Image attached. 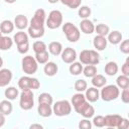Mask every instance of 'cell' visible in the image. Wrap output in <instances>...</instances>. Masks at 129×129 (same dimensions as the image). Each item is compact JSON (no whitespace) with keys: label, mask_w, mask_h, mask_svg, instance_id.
<instances>
[{"label":"cell","mask_w":129,"mask_h":129,"mask_svg":"<svg viewBox=\"0 0 129 129\" xmlns=\"http://www.w3.org/2000/svg\"><path fill=\"white\" fill-rule=\"evenodd\" d=\"M122 118L123 117L118 115V114L106 115L104 117V119H105V126L106 127H111V128H117V126L121 122Z\"/></svg>","instance_id":"8fae6325"},{"label":"cell","mask_w":129,"mask_h":129,"mask_svg":"<svg viewBox=\"0 0 129 129\" xmlns=\"http://www.w3.org/2000/svg\"><path fill=\"white\" fill-rule=\"evenodd\" d=\"M106 129H116V128H111V127H107Z\"/></svg>","instance_id":"f5cc1de1"},{"label":"cell","mask_w":129,"mask_h":129,"mask_svg":"<svg viewBox=\"0 0 129 129\" xmlns=\"http://www.w3.org/2000/svg\"><path fill=\"white\" fill-rule=\"evenodd\" d=\"M118 70H119L118 64L115 61H109L105 66V73H106V75L111 76V77L115 76L118 73Z\"/></svg>","instance_id":"83f0119b"},{"label":"cell","mask_w":129,"mask_h":129,"mask_svg":"<svg viewBox=\"0 0 129 129\" xmlns=\"http://www.w3.org/2000/svg\"><path fill=\"white\" fill-rule=\"evenodd\" d=\"M100 61V54L98 53L97 50L90 49V64L96 66Z\"/></svg>","instance_id":"ab89813d"},{"label":"cell","mask_w":129,"mask_h":129,"mask_svg":"<svg viewBox=\"0 0 129 129\" xmlns=\"http://www.w3.org/2000/svg\"><path fill=\"white\" fill-rule=\"evenodd\" d=\"M43 71H44V74L48 77H53L56 75L57 71H58V67L55 62L53 61H48L44 64V68H43Z\"/></svg>","instance_id":"ac0fdd59"},{"label":"cell","mask_w":129,"mask_h":129,"mask_svg":"<svg viewBox=\"0 0 129 129\" xmlns=\"http://www.w3.org/2000/svg\"><path fill=\"white\" fill-rule=\"evenodd\" d=\"M72 112V105L68 100H60L53 104L52 114L58 117H63L70 115Z\"/></svg>","instance_id":"3957f363"},{"label":"cell","mask_w":129,"mask_h":129,"mask_svg":"<svg viewBox=\"0 0 129 129\" xmlns=\"http://www.w3.org/2000/svg\"><path fill=\"white\" fill-rule=\"evenodd\" d=\"M61 59L66 63H73L77 58V51L72 47H66L61 52Z\"/></svg>","instance_id":"30bf717a"},{"label":"cell","mask_w":129,"mask_h":129,"mask_svg":"<svg viewBox=\"0 0 129 129\" xmlns=\"http://www.w3.org/2000/svg\"><path fill=\"white\" fill-rule=\"evenodd\" d=\"M12 80V72L9 69H1L0 70V87H6Z\"/></svg>","instance_id":"7c38bea8"},{"label":"cell","mask_w":129,"mask_h":129,"mask_svg":"<svg viewBox=\"0 0 129 129\" xmlns=\"http://www.w3.org/2000/svg\"><path fill=\"white\" fill-rule=\"evenodd\" d=\"M29 129H44L43 126L41 124H38V123H33L29 126Z\"/></svg>","instance_id":"681fc988"},{"label":"cell","mask_w":129,"mask_h":129,"mask_svg":"<svg viewBox=\"0 0 129 129\" xmlns=\"http://www.w3.org/2000/svg\"><path fill=\"white\" fill-rule=\"evenodd\" d=\"M37 113L39 116L43 117V118H47L50 117L52 114V108L49 105L46 104H38L37 106Z\"/></svg>","instance_id":"e0dca14e"},{"label":"cell","mask_w":129,"mask_h":129,"mask_svg":"<svg viewBox=\"0 0 129 129\" xmlns=\"http://www.w3.org/2000/svg\"><path fill=\"white\" fill-rule=\"evenodd\" d=\"M14 26L16 27V28H18L19 30H23V29H25L26 27H27V25H28V19H27V17L25 16V15H23V14H18L15 18H14Z\"/></svg>","instance_id":"2e32d148"},{"label":"cell","mask_w":129,"mask_h":129,"mask_svg":"<svg viewBox=\"0 0 129 129\" xmlns=\"http://www.w3.org/2000/svg\"><path fill=\"white\" fill-rule=\"evenodd\" d=\"M107 44H108V41H107V38H106V37L100 36V35H96V36L94 37L93 45H94V47H95L98 51L104 50V49L107 47Z\"/></svg>","instance_id":"9a60e30c"},{"label":"cell","mask_w":129,"mask_h":129,"mask_svg":"<svg viewBox=\"0 0 129 129\" xmlns=\"http://www.w3.org/2000/svg\"><path fill=\"white\" fill-rule=\"evenodd\" d=\"M92 126H93V124L89 119H83L78 124L79 129H92Z\"/></svg>","instance_id":"7bdbcfd3"},{"label":"cell","mask_w":129,"mask_h":129,"mask_svg":"<svg viewBox=\"0 0 129 129\" xmlns=\"http://www.w3.org/2000/svg\"><path fill=\"white\" fill-rule=\"evenodd\" d=\"M21 68L26 75H33L36 73L38 69V63L35 60L34 56L25 55L21 60Z\"/></svg>","instance_id":"8992f818"},{"label":"cell","mask_w":129,"mask_h":129,"mask_svg":"<svg viewBox=\"0 0 129 129\" xmlns=\"http://www.w3.org/2000/svg\"><path fill=\"white\" fill-rule=\"evenodd\" d=\"M46 18V14L45 11L42 8H38L37 10H35L31 20H30V24L29 27L32 28H44V23H45V19Z\"/></svg>","instance_id":"ba28073f"},{"label":"cell","mask_w":129,"mask_h":129,"mask_svg":"<svg viewBox=\"0 0 129 129\" xmlns=\"http://www.w3.org/2000/svg\"><path fill=\"white\" fill-rule=\"evenodd\" d=\"M3 66V59H2V57L0 56V70H1V67Z\"/></svg>","instance_id":"816d5d0a"},{"label":"cell","mask_w":129,"mask_h":129,"mask_svg":"<svg viewBox=\"0 0 129 129\" xmlns=\"http://www.w3.org/2000/svg\"><path fill=\"white\" fill-rule=\"evenodd\" d=\"M69 71H70L71 75H73V76H79V75H81L83 73V64L80 61H74L73 63L70 64Z\"/></svg>","instance_id":"4316f807"},{"label":"cell","mask_w":129,"mask_h":129,"mask_svg":"<svg viewBox=\"0 0 129 129\" xmlns=\"http://www.w3.org/2000/svg\"><path fill=\"white\" fill-rule=\"evenodd\" d=\"M2 36H3V35H2V32H1V31H0V38H1V37H2Z\"/></svg>","instance_id":"db71d44e"},{"label":"cell","mask_w":129,"mask_h":129,"mask_svg":"<svg viewBox=\"0 0 129 129\" xmlns=\"http://www.w3.org/2000/svg\"><path fill=\"white\" fill-rule=\"evenodd\" d=\"M60 129H64V128H60Z\"/></svg>","instance_id":"11a10c76"},{"label":"cell","mask_w":129,"mask_h":129,"mask_svg":"<svg viewBox=\"0 0 129 129\" xmlns=\"http://www.w3.org/2000/svg\"><path fill=\"white\" fill-rule=\"evenodd\" d=\"M13 41L16 43V45H19V44H22V43H25V42H28V34L24 31H21L19 30L18 32H16L13 36Z\"/></svg>","instance_id":"cb8c5ba5"},{"label":"cell","mask_w":129,"mask_h":129,"mask_svg":"<svg viewBox=\"0 0 129 129\" xmlns=\"http://www.w3.org/2000/svg\"><path fill=\"white\" fill-rule=\"evenodd\" d=\"M120 51L125 53V54H128L129 53V39H125L123 41L120 42Z\"/></svg>","instance_id":"ee69618b"},{"label":"cell","mask_w":129,"mask_h":129,"mask_svg":"<svg viewBox=\"0 0 129 129\" xmlns=\"http://www.w3.org/2000/svg\"><path fill=\"white\" fill-rule=\"evenodd\" d=\"M45 24L49 29H56L62 24V14L59 10H52L49 12Z\"/></svg>","instance_id":"52a82bcc"},{"label":"cell","mask_w":129,"mask_h":129,"mask_svg":"<svg viewBox=\"0 0 129 129\" xmlns=\"http://www.w3.org/2000/svg\"><path fill=\"white\" fill-rule=\"evenodd\" d=\"M18 87L22 91L24 90H37L40 87V83L36 78L29 76H23L18 80Z\"/></svg>","instance_id":"5b68a950"},{"label":"cell","mask_w":129,"mask_h":129,"mask_svg":"<svg viewBox=\"0 0 129 129\" xmlns=\"http://www.w3.org/2000/svg\"><path fill=\"white\" fill-rule=\"evenodd\" d=\"M98 73L96 66H92V64H88L85 68H83V74L85 77L87 78H93L94 76H96Z\"/></svg>","instance_id":"836d02e7"},{"label":"cell","mask_w":129,"mask_h":129,"mask_svg":"<svg viewBox=\"0 0 129 129\" xmlns=\"http://www.w3.org/2000/svg\"><path fill=\"white\" fill-rule=\"evenodd\" d=\"M80 29L85 34H92L95 31V25L91 20L83 19L80 23Z\"/></svg>","instance_id":"5bb4252c"},{"label":"cell","mask_w":129,"mask_h":129,"mask_svg":"<svg viewBox=\"0 0 129 129\" xmlns=\"http://www.w3.org/2000/svg\"><path fill=\"white\" fill-rule=\"evenodd\" d=\"M95 31H96L97 35L106 37V35H108L110 32V27L105 23H99L95 26Z\"/></svg>","instance_id":"484cf974"},{"label":"cell","mask_w":129,"mask_h":129,"mask_svg":"<svg viewBox=\"0 0 129 129\" xmlns=\"http://www.w3.org/2000/svg\"><path fill=\"white\" fill-rule=\"evenodd\" d=\"M62 31L70 42H77L81 37L80 29L72 22H66L62 24Z\"/></svg>","instance_id":"7a4b0ae2"},{"label":"cell","mask_w":129,"mask_h":129,"mask_svg":"<svg viewBox=\"0 0 129 129\" xmlns=\"http://www.w3.org/2000/svg\"><path fill=\"white\" fill-rule=\"evenodd\" d=\"M78 15L82 19H88L91 15V8L89 6H81L78 10Z\"/></svg>","instance_id":"f35d334b"},{"label":"cell","mask_w":129,"mask_h":129,"mask_svg":"<svg viewBox=\"0 0 129 129\" xmlns=\"http://www.w3.org/2000/svg\"><path fill=\"white\" fill-rule=\"evenodd\" d=\"M62 45H61V43L60 42H58V41H52V42H50L49 44H48V51H49V53H51L52 55H59V54H61V52H62Z\"/></svg>","instance_id":"603a6c76"},{"label":"cell","mask_w":129,"mask_h":129,"mask_svg":"<svg viewBox=\"0 0 129 129\" xmlns=\"http://www.w3.org/2000/svg\"><path fill=\"white\" fill-rule=\"evenodd\" d=\"M91 83H92V85H93L94 88L99 89V88H103L104 86H106L107 79H106L103 75H101V74H97L96 76H94V77L92 78Z\"/></svg>","instance_id":"ffe728a7"},{"label":"cell","mask_w":129,"mask_h":129,"mask_svg":"<svg viewBox=\"0 0 129 129\" xmlns=\"http://www.w3.org/2000/svg\"><path fill=\"white\" fill-rule=\"evenodd\" d=\"M92 124L95 125V126L98 127V128L105 127V119H104V116H102V115H97V116H95V117L93 118Z\"/></svg>","instance_id":"b9f144b4"},{"label":"cell","mask_w":129,"mask_h":129,"mask_svg":"<svg viewBox=\"0 0 129 129\" xmlns=\"http://www.w3.org/2000/svg\"><path fill=\"white\" fill-rule=\"evenodd\" d=\"M71 101H72V105H73V107L75 109V108L79 107L80 105H82L83 103H85L87 100L85 98V95H83L82 93H77V94L73 95Z\"/></svg>","instance_id":"f1b7e54d"},{"label":"cell","mask_w":129,"mask_h":129,"mask_svg":"<svg viewBox=\"0 0 129 129\" xmlns=\"http://www.w3.org/2000/svg\"><path fill=\"white\" fill-rule=\"evenodd\" d=\"M129 128V121L126 118H122L121 122L118 124L117 129H128Z\"/></svg>","instance_id":"c3c4849f"},{"label":"cell","mask_w":129,"mask_h":129,"mask_svg":"<svg viewBox=\"0 0 129 129\" xmlns=\"http://www.w3.org/2000/svg\"><path fill=\"white\" fill-rule=\"evenodd\" d=\"M85 98L88 102H91V103H94L96 101L99 100L100 98V92L97 88H94V87H91L89 89H87L85 91Z\"/></svg>","instance_id":"4fadbf2b"},{"label":"cell","mask_w":129,"mask_h":129,"mask_svg":"<svg viewBox=\"0 0 129 129\" xmlns=\"http://www.w3.org/2000/svg\"><path fill=\"white\" fill-rule=\"evenodd\" d=\"M34 95L31 90H24L21 92L19 97V106L22 110L28 111L32 109L34 105Z\"/></svg>","instance_id":"277c9868"},{"label":"cell","mask_w":129,"mask_h":129,"mask_svg":"<svg viewBox=\"0 0 129 129\" xmlns=\"http://www.w3.org/2000/svg\"><path fill=\"white\" fill-rule=\"evenodd\" d=\"M107 41L110 42L111 44H119L122 41V33L118 30H113L109 32Z\"/></svg>","instance_id":"7402d4cb"},{"label":"cell","mask_w":129,"mask_h":129,"mask_svg":"<svg viewBox=\"0 0 129 129\" xmlns=\"http://www.w3.org/2000/svg\"><path fill=\"white\" fill-rule=\"evenodd\" d=\"M53 103V98L49 93H41L38 96V104H46L51 106Z\"/></svg>","instance_id":"4dcf8cb0"},{"label":"cell","mask_w":129,"mask_h":129,"mask_svg":"<svg viewBox=\"0 0 129 129\" xmlns=\"http://www.w3.org/2000/svg\"><path fill=\"white\" fill-rule=\"evenodd\" d=\"M75 111H76L77 113H79L80 115H82L85 119H90V118L93 117L94 114H95V109H94V107H93L91 104H89L88 101H86L85 103H83V104L80 105L79 107L75 108Z\"/></svg>","instance_id":"9c48e42d"},{"label":"cell","mask_w":129,"mask_h":129,"mask_svg":"<svg viewBox=\"0 0 129 129\" xmlns=\"http://www.w3.org/2000/svg\"><path fill=\"white\" fill-rule=\"evenodd\" d=\"M5 124V116L0 113V128Z\"/></svg>","instance_id":"f907efd6"},{"label":"cell","mask_w":129,"mask_h":129,"mask_svg":"<svg viewBox=\"0 0 129 129\" xmlns=\"http://www.w3.org/2000/svg\"><path fill=\"white\" fill-rule=\"evenodd\" d=\"M121 72L123 76L129 77V57L126 58V61L123 63L122 68H121Z\"/></svg>","instance_id":"7dc6e473"},{"label":"cell","mask_w":129,"mask_h":129,"mask_svg":"<svg viewBox=\"0 0 129 129\" xmlns=\"http://www.w3.org/2000/svg\"><path fill=\"white\" fill-rule=\"evenodd\" d=\"M28 35L32 38H40L44 35V28H32L28 27Z\"/></svg>","instance_id":"d6a6232c"},{"label":"cell","mask_w":129,"mask_h":129,"mask_svg":"<svg viewBox=\"0 0 129 129\" xmlns=\"http://www.w3.org/2000/svg\"><path fill=\"white\" fill-rule=\"evenodd\" d=\"M121 100L125 104L129 103V88L122 90V92H121Z\"/></svg>","instance_id":"bcb514c9"},{"label":"cell","mask_w":129,"mask_h":129,"mask_svg":"<svg viewBox=\"0 0 129 129\" xmlns=\"http://www.w3.org/2000/svg\"><path fill=\"white\" fill-rule=\"evenodd\" d=\"M80 62L82 64H90V49H84L80 52L79 55Z\"/></svg>","instance_id":"74e56055"},{"label":"cell","mask_w":129,"mask_h":129,"mask_svg":"<svg viewBox=\"0 0 129 129\" xmlns=\"http://www.w3.org/2000/svg\"><path fill=\"white\" fill-rule=\"evenodd\" d=\"M116 86L119 88V89H127L129 88V77H126V76H119L116 80Z\"/></svg>","instance_id":"1f68e13d"},{"label":"cell","mask_w":129,"mask_h":129,"mask_svg":"<svg viewBox=\"0 0 129 129\" xmlns=\"http://www.w3.org/2000/svg\"><path fill=\"white\" fill-rule=\"evenodd\" d=\"M32 49L35 53H40V52H43V51H46L47 50V47H46V44L41 41V40H37V41H34L33 44H32Z\"/></svg>","instance_id":"e575fe53"},{"label":"cell","mask_w":129,"mask_h":129,"mask_svg":"<svg viewBox=\"0 0 129 129\" xmlns=\"http://www.w3.org/2000/svg\"><path fill=\"white\" fill-rule=\"evenodd\" d=\"M12 45H13V40L9 36L3 35L0 38V49L1 50H8L12 47Z\"/></svg>","instance_id":"f546056e"},{"label":"cell","mask_w":129,"mask_h":129,"mask_svg":"<svg viewBox=\"0 0 129 129\" xmlns=\"http://www.w3.org/2000/svg\"><path fill=\"white\" fill-rule=\"evenodd\" d=\"M12 110H13V106H12L11 101H9V100H2L0 102V113L2 115H4V116L10 115L12 113Z\"/></svg>","instance_id":"d6986e66"},{"label":"cell","mask_w":129,"mask_h":129,"mask_svg":"<svg viewBox=\"0 0 129 129\" xmlns=\"http://www.w3.org/2000/svg\"><path fill=\"white\" fill-rule=\"evenodd\" d=\"M17 50H18L19 53L25 54L29 50V43L28 42H25V43H22V44L17 45Z\"/></svg>","instance_id":"f6af8a7d"},{"label":"cell","mask_w":129,"mask_h":129,"mask_svg":"<svg viewBox=\"0 0 129 129\" xmlns=\"http://www.w3.org/2000/svg\"><path fill=\"white\" fill-rule=\"evenodd\" d=\"M14 23L11 20H3L0 23V31L2 32V34H9L14 30Z\"/></svg>","instance_id":"44dd1931"},{"label":"cell","mask_w":129,"mask_h":129,"mask_svg":"<svg viewBox=\"0 0 129 129\" xmlns=\"http://www.w3.org/2000/svg\"><path fill=\"white\" fill-rule=\"evenodd\" d=\"M61 3L63 5H66V6H68L71 9H76V8H79L81 6L82 0H67V1L62 0Z\"/></svg>","instance_id":"60d3db41"},{"label":"cell","mask_w":129,"mask_h":129,"mask_svg":"<svg viewBox=\"0 0 129 129\" xmlns=\"http://www.w3.org/2000/svg\"><path fill=\"white\" fill-rule=\"evenodd\" d=\"M35 60L37 61V63H40V64H45L46 62H48V58H49V53L48 51H43V52H40V53H35V56H34Z\"/></svg>","instance_id":"d590c367"},{"label":"cell","mask_w":129,"mask_h":129,"mask_svg":"<svg viewBox=\"0 0 129 129\" xmlns=\"http://www.w3.org/2000/svg\"><path fill=\"white\" fill-rule=\"evenodd\" d=\"M18 95H19L18 89H16L15 87H8L4 91V96H5L6 100H9V101L15 100L18 97Z\"/></svg>","instance_id":"d4e9b609"},{"label":"cell","mask_w":129,"mask_h":129,"mask_svg":"<svg viewBox=\"0 0 129 129\" xmlns=\"http://www.w3.org/2000/svg\"><path fill=\"white\" fill-rule=\"evenodd\" d=\"M120 96V90L116 85L104 86L100 92V97L105 102H111L116 100Z\"/></svg>","instance_id":"6da1fadb"},{"label":"cell","mask_w":129,"mask_h":129,"mask_svg":"<svg viewBox=\"0 0 129 129\" xmlns=\"http://www.w3.org/2000/svg\"><path fill=\"white\" fill-rule=\"evenodd\" d=\"M75 90L78 92V93H82V92H85L87 89H88V84L85 80L83 79H79L75 82Z\"/></svg>","instance_id":"8d00e7d4"}]
</instances>
